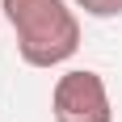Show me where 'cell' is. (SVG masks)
<instances>
[{
    "label": "cell",
    "mask_w": 122,
    "mask_h": 122,
    "mask_svg": "<svg viewBox=\"0 0 122 122\" xmlns=\"http://www.w3.org/2000/svg\"><path fill=\"white\" fill-rule=\"evenodd\" d=\"M30 67H59L80 51V17L67 0H0Z\"/></svg>",
    "instance_id": "obj_1"
},
{
    "label": "cell",
    "mask_w": 122,
    "mask_h": 122,
    "mask_svg": "<svg viewBox=\"0 0 122 122\" xmlns=\"http://www.w3.org/2000/svg\"><path fill=\"white\" fill-rule=\"evenodd\" d=\"M51 114H55V122H114L105 80L88 67L63 72L51 93Z\"/></svg>",
    "instance_id": "obj_2"
},
{
    "label": "cell",
    "mask_w": 122,
    "mask_h": 122,
    "mask_svg": "<svg viewBox=\"0 0 122 122\" xmlns=\"http://www.w3.org/2000/svg\"><path fill=\"white\" fill-rule=\"evenodd\" d=\"M76 9H84L88 17H122V0H72Z\"/></svg>",
    "instance_id": "obj_3"
}]
</instances>
